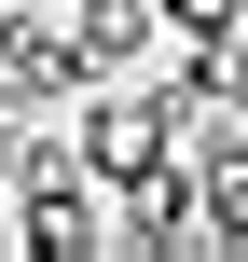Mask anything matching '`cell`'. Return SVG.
Segmentation results:
<instances>
[{"mask_svg": "<svg viewBox=\"0 0 248 262\" xmlns=\"http://www.w3.org/2000/svg\"><path fill=\"white\" fill-rule=\"evenodd\" d=\"M14 249H28V262H97V249H110V180L83 166V138H28Z\"/></svg>", "mask_w": 248, "mask_h": 262, "instance_id": "1", "label": "cell"}, {"mask_svg": "<svg viewBox=\"0 0 248 262\" xmlns=\"http://www.w3.org/2000/svg\"><path fill=\"white\" fill-rule=\"evenodd\" d=\"M110 249L124 262H193L221 249V221H207V180L166 152V166H138V180H110Z\"/></svg>", "mask_w": 248, "mask_h": 262, "instance_id": "2", "label": "cell"}, {"mask_svg": "<svg viewBox=\"0 0 248 262\" xmlns=\"http://www.w3.org/2000/svg\"><path fill=\"white\" fill-rule=\"evenodd\" d=\"M0 69H14L28 97H83V83H97V69H83L69 0H14V14H0Z\"/></svg>", "mask_w": 248, "mask_h": 262, "instance_id": "3", "label": "cell"}, {"mask_svg": "<svg viewBox=\"0 0 248 262\" xmlns=\"http://www.w3.org/2000/svg\"><path fill=\"white\" fill-rule=\"evenodd\" d=\"M69 28H83V69L97 83H124V69H152L179 28H166V0H69Z\"/></svg>", "mask_w": 248, "mask_h": 262, "instance_id": "4", "label": "cell"}, {"mask_svg": "<svg viewBox=\"0 0 248 262\" xmlns=\"http://www.w3.org/2000/svg\"><path fill=\"white\" fill-rule=\"evenodd\" d=\"M166 28H179V41H235L248 0H166Z\"/></svg>", "mask_w": 248, "mask_h": 262, "instance_id": "5", "label": "cell"}]
</instances>
